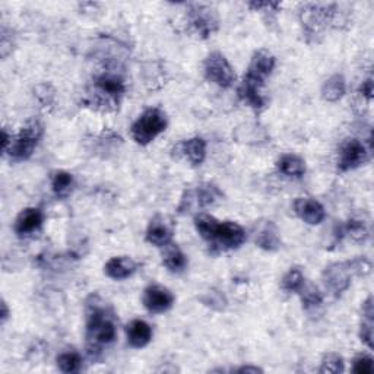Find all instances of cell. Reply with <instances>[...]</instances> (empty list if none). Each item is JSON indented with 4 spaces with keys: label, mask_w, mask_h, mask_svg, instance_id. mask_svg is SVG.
Returning <instances> with one entry per match:
<instances>
[{
    "label": "cell",
    "mask_w": 374,
    "mask_h": 374,
    "mask_svg": "<svg viewBox=\"0 0 374 374\" xmlns=\"http://www.w3.org/2000/svg\"><path fill=\"white\" fill-rule=\"evenodd\" d=\"M335 15V5H305L300 13L305 36L308 38L322 36V32L333 22Z\"/></svg>",
    "instance_id": "obj_6"
},
{
    "label": "cell",
    "mask_w": 374,
    "mask_h": 374,
    "mask_svg": "<svg viewBox=\"0 0 374 374\" xmlns=\"http://www.w3.org/2000/svg\"><path fill=\"white\" fill-rule=\"evenodd\" d=\"M189 25L194 34L201 38H208L214 34L220 27L215 10L205 5H193L189 10Z\"/></svg>",
    "instance_id": "obj_8"
},
{
    "label": "cell",
    "mask_w": 374,
    "mask_h": 374,
    "mask_svg": "<svg viewBox=\"0 0 374 374\" xmlns=\"http://www.w3.org/2000/svg\"><path fill=\"white\" fill-rule=\"evenodd\" d=\"M127 343L132 348H143L151 343L152 328L148 323L141 319H135L127 324L126 328Z\"/></svg>",
    "instance_id": "obj_17"
},
{
    "label": "cell",
    "mask_w": 374,
    "mask_h": 374,
    "mask_svg": "<svg viewBox=\"0 0 374 374\" xmlns=\"http://www.w3.org/2000/svg\"><path fill=\"white\" fill-rule=\"evenodd\" d=\"M52 189L59 199H66L73 189V177L68 171H56L52 174Z\"/></svg>",
    "instance_id": "obj_25"
},
{
    "label": "cell",
    "mask_w": 374,
    "mask_h": 374,
    "mask_svg": "<svg viewBox=\"0 0 374 374\" xmlns=\"http://www.w3.org/2000/svg\"><path fill=\"white\" fill-rule=\"evenodd\" d=\"M194 226L199 236L209 243L214 253L238 249L246 241L247 236L243 226L233 221L220 222L208 214L194 217Z\"/></svg>",
    "instance_id": "obj_2"
},
{
    "label": "cell",
    "mask_w": 374,
    "mask_h": 374,
    "mask_svg": "<svg viewBox=\"0 0 374 374\" xmlns=\"http://www.w3.org/2000/svg\"><path fill=\"white\" fill-rule=\"evenodd\" d=\"M92 299L87 304V351L91 359H96L104 347L115 343L117 328L107 305L96 296Z\"/></svg>",
    "instance_id": "obj_1"
},
{
    "label": "cell",
    "mask_w": 374,
    "mask_h": 374,
    "mask_svg": "<svg viewBox=\"0 0 374 374\" xmlns=\"http://www.w3.org/2000/svg\"><path fill=\"white\" fill-rule=\"evenodd\" d=\"M138 269V265L132 257L129 256H119V257H111L104 266V271L107 273L108 278L122 281L132 276Z\"/></svg>",
    "instance_id": "obj_16"
},
{
    "label": "cell",
    "mask_w": 374,
    "mask_h": 374,
    "mask_svg": "<svg viewBox=\"0 0 374 374\" xmlns=\"http://www.w3.org/2000/svg\"><path fill=\"white\" fill-rule=\"evenodd\" d=\"M344 371V361L343 359L338 354H326L323 357L319 373H332V374H338V373H343Z\"/></svg>",
    "instance_id": "obj_31"
},
{
    "label": "cell",
    "mask_w": 374,
    "mask_h": 374,
    "mask_svg": "<svg viewBox=\"0 0 374 374\" xmlns=\"http://www.w3.org/2000/svg\"><path fill=\"white\" fill-rule=\"evenodd\" d=\"M203 71L209 82H213L221 88H230L236 80V73L230 62L220 52L210 53L206 57Z\"/></svg>",
    "instance_id": "obj_7"
},
{
    "label": "cell",
    "mask_w": 374,
    "mask_h": 374,
    "mask_svg": "<svg viewBox=\"0 0 374 374\" xmlns=\"http://www.w3.org/2000/svg\"><path fill=\"white\" fill-rule=\"evenodd\" d=\"M174 304V296L171 291L161 285H150L143 291V305L151 313H166Z\"/></svg>",
    "instance_id": "obj_11"
},
{
    "label": "cell",
    "mask_w": 374,
    "mask_h": 374,
    "mask_svg": "<svg viewBox=\"0 0 374 374\" xmlns=\"http://www.w3.org/2000/svg\"><path fill=\"white\" fill-rule=\"evenodd\" d=\"M276 167H278V171L287 177H294L300 178L305 173V162L294 155V154H285L282 155L278 162H276Z\"/></svg>",
    "instance_id": "obj_20"
},
{
    "label": "cell",
    "mask_w": 374,
    "mask_h": 374,
    "mask_svg": "<svg viewBox=\"0 0 374 374\" xmlns=\"http://www.w3.org/2000/svg\"><path fill=\"white\" fill-rule=\"evenodd\" d=\"M43 222L44 214L38 208H27L18 215V218H16L13 230L20 237H27L38 231Z\"/></svg>",
    "instance_id": "obj_12"
},
{
    "label": "cell",
    "mask_w": 374,
    "mask_h": 374,
    "mask_svg": "<svg viewBox=\"0 0 374 374\" xmlns=\"http://www.w3.org/2000/svg\"><path fill=\"white\" fill-rule=\"evenodd\" d=\"M238 373H262V370L257 368V367L247 366V367H241V368H238Z\"/></svg>",
    "instance_id": "obj_34"
},
{
    "label": "cell",
    "mask_w": 374,
    "mask_h": 374,
    "mask_svg": "<svg viewBox=\"0 0 374 374\" xmlns=\"http://www.w3.org/2000/svg\"><path fill=\"white\" fill-rule=\"evenodd\" d=\"M2 323H5L6 322V319H8V315H9V312H8V307H6V303L3 301L2 303Z\"/></svg>",
    "instance_id": "obj_35"
},
{
    "label": "cell",
    "mask_w": 374,
    "mask_h": 374,
    "mask_svg": "<svg viewBox=\"0 0 374 374\" xmlns=\"http://www.w3.org/2000/svg\"><path fill=\"white\" fill-rule=\"evenodd\" d=\"M344 236L351 237L355 241H364L368 236L367 225L361 220H351L345 225H343Z\"/></svg>",
    "instance_id": "obj_29"
},
{
    "label": "cell",
    "mask_w": 374,
    "mask_h": 374,
    "mask_svg": "<svg viewBox=\"0 0 374 374\" xmlns=\"http://www.w3.org/2000/svg\"><path fill=\"white\" fill-rule=\"evenodd\" d=\"M221 198H222L221 190L215 185H210V183L201 185L193 194V199L199 208H206V206L214 205Z\"/></svg>",
    "instance_id": "obj_24"
},
{
    "label": "cell",
    "mask_w": 374,
    "mask_h": 374,
    "mask_svg": "<svg viewBox=\"0 0 374 374\" xmlns=\"http://www.w3.org/2000/svg\"><path fill=\"white\" fill-rule=\"evenodd\" d=\"M145 238L152 246L166 247V246L171 245V241H173V230H171V226L164 220L157 217V218H154L150 222L148 230H146Z\"/></svg>",
    "instance_id": "obj_15"
},
{
    "label": "cell",
    "mask_w": 374,
    "mask_h": 374,
    "mask_svg": "<svg viewBox=\"0 0 374 374\" xmlns=\"http://www.w3.org/2000/svg\"><path fill=\"white\" fill-rule=\"evenodd\" d=\"M264 85L265 84H260V82H257V80H253V79L245 76L243 78V82L238 87V91H237L238 96L243 101L247 103L252 108L262 110L266 104L262 94H260V89H262Z\"/></svg>",
    "instance_id": "obj_18"
},
{
    "label": "cell",
    "mask_w": 374,
    "mask_h": 374,
    "mask_svg": "<svg viewBox=\"0 0 374 374\" xmlns=\"http://www.w3.org/2000/svg\"><path fill=\"white\" fill-rule=\"evenodd\" d=\"M304 282H305V280H304L303 272L300 269L294 268V269H289L288 273L284 276L281 287L287 292H299L303 288Z\"/></svg>",
    "instance_id": "obj_30"
},
{
    "label": "cell",
    "mask_w": 374,
    "mask_h": 374,
    "mask_svg": "<svg viewBox=\"0 0 374 374\" xmlns=\"http://www.w3.org/2000/svg\"><path fill=\"white\" fill-rule=\"evenodd\" d=\"M175 150L178 155L185 157L190 164L201 166L206 157V142L202 138H192L177 145Z\"/></svg>",
    "instance_id": "obj_19"
},
{
    "label": "cell",
    "mask_w": 374,
    "mask_h": 374,
    "mask_svg": "<svg viewBox=\"0 0 374 374\" xmlns=\"http://www.w3.org/2000/svg\"><path fill=\"white\" fill-rule=\"evenodd\" d=\"M347 91V84L343 75H333L331 76L326 82L322 87V96L323 100H326L329 103H336L344 96Z\"/></svg>",
    "instance_id": "obj_22"
},
{
    "label": "cell",
    "mask_w": 374,
    "mask_h": 374,
    "mask_svg": "<svg viewBox=\"0 0 374 374\" xmlns=\"http://www.w3.org/2000/svg\"><path fill=\"white\" fill-rule=\"evenodd\" d=\"M57 367L63 373H78L82 367V359L76 351H64L57 357Z\"/></svg>",
    "instance_id": "obj_27"
},
{
    "label": "cell",
    "mask_w": 374,
    "mask_h": 374,
    "mask_svg": "<svg viewBox=\"0 0 374 374\" xmlns=\"http://www.w3.org/2000/svg\"><path fill=\"white\" fill-rule=\"evenodd\" d=\"M371 297L366 301L364 308H363V317L366 322L361 323V340L368 347L373 348V304H371Z\"/></svg>",
    "instance_id": "obj_28"
},
{
    "label": "cell",
    "mask_w": 374,
    "mask_h": 374,
    "mask_svg": "<svg viewBox=\"0 0 374 374\" xmlns=\"http://www.w3.org/2000/svg\"><path fill=\"white\" fill-rule=\"evenodd\" d=\"M164 249H166V252H164V254H162V264H164V266L170 272H174V273L183 272L187 266L186 254L175 245H173V243L171 245L166 246Z\"/></svg>",
    "instance_id": "obj_21"
},
{
    "label": "cell",
    "mask_w": 374,
    "mask_h": 374,
    "mask_svg": "<svg viewBox=\"0 0 374 374\" xmlns=\"http://www.w3.org/2000/svg\"><path fill=\"white\" fill-rule=\"evenodd\" d=\"M43 136V124L38 120H31L21 129L20 134L12 135L8 148L3 151L13 161H25L34 152L38 141Z\"/></svg>",
    "instance_id": "obj_4"
},
{
    "label": "cell",
    "mask_w": 374,
    "mask_h": 374,
    "mask_svg": "<svg viewBox=\"0 0 374 374\" xmlns=\"http://www.w3.org/2000/svg\"><path fill=\"white\" fill-rule=\"evenodd\" d=\"M167 127V116L161 108L152 107L145 110L139 119L132 124L130 134L139 145L151 143Z\"/></svg>",
    "instance_id": "obj_5"
},
{
    "label": "cell",
    "mask_w": 374,
    "mask_h": 374,
    "mask_svg": "<svg viewBox=\"0 0 374 374\" xmlns=\"http://www.w3.org/2000/svg\"><path fill=\"white\" fill-rule=\"evenodd\" d=\"M360 92L363 94V96H366L368 101H371V99H373V80L371 79H367L366 82H363Z\"/></svg>",
    "instance_id": "obj_33"
},
{
    "label": "cell",
    "mask_w": 374,
    "mask_h": 374,
    "mask_svg": "<svg viewBox=\"0 0 374 374\" xmlns=\"http://www.w3.org/2000/svg\"><path fill=\"white\" fill-rule=\"evenodd\" d=\"M126 92L124 79L116 72H103L94 78L88 95V104L106 113L116 111Z\"/></svg>",
    "instance_id": "obj_3"
},
{
    "label": "cell",
    "mask_w": 374,
    "mask_h": 374,
    "mask_svg": "<svg viewBox=\"0 0 374 374\" xmlns=\"http://www.w3.org/2000/svg\"><path fill=\"white\" fill-rule=\"evenodd\" d=\"M352 275L354 272L351 269L350 262L333 264L324 269L323 282L333 296H340L350 288Z\"/></svg>",
    "instance_id": "obj_10"
},
{
    "label": "cell",
    "mask_w": 374,
    "mask_h": 374,
    "mask_svg": "<svg viewBox=\"0 0 374 374\" xmlns=\"http://www.w3.org/2000/svg\"><path fill=\"white\" fill-rule=\"evenodd\" d=\"M299 294L301 297V301H303V305H304L305 310L320 307L323 303L322 292L315 284H305L304 282L303 288L299 291Z\"/></svg>",
    "instance_id": "obj_26"
},
{
    "label": "cell",
    "mask_w": 374,
    "mask_h": 374,
    "mask_svg": "<svg viewBox=\"0 0 374 374\" xmlns=\"http://www.w3.org/2000/svg\"><path fill=\"white\" fill-rule=\"evenodd\" d=\"M352 371L357 374H373L374 373V361L368 355L355 357L352 363Z\"/></svg>",
    "instance_id": "obj_32"
},
{
    "label": "cell",
    "mask_w": 374,
    "mask_h": 374,
    "mask_svg": "<svg viewBox=\"0 0 374 374\" xmlns=\"http://www.w3.org/2000/svg\"><path fill=\"white\" fill-rule=\"evenodd\" d=\"M294 210L304 222L310 225H319L326 218V210L322 206L320 202L312 198H299L294 202Z\"/></svg>",
    "instance_id": "obj_13"
},
{
    "label": "cell",
    "mask_w": 374,
    "mask_h": 374,
    "mask_svg": "<svg viewBox=\"0 0 374 374\" xmlns=\"http://www.w3.org/2000/svg\"><path fill=\"white\" fill-rule=\"evenodd\" d=\"M275 64H276L275 57L269 52L259 50L252 57L246 76L265 84V79L272 73V71L275 69Z\"/></svg>",
    "instance_id": "obj_14"
},
{
    "label": "cell",
    "mask_w": 374,
    "mask_h": 374,
    "mask_svg": "<svg viewBox=\"0 0 374 374\" xmlns=\"http://www.w3.org/2000/svg\"><path fill=\"white\" fill-rule=\"evenodd\" d=\"M256 245L268 252H275L281 247V238L278 236L276 226L269 221L256 236Z\"/></svg>",
    "instance_id": "obj_23"
},
{
    "label": "cell",
    "mask_w": 374,
    "mask_h": 374,
    "mask_svg": "<svg viewBox=\"0 0 374 374\" xmlns=\"http://www.w3.org/2000/svg\"><path fill=\"white\" fill-rule=\"evenodd\" d=\"M368 161V150L366 145L359 139H348L343 143L339 150V159H338V170L339 171H350L364 166Z\"/></svg>",
    "instance_id": "obj_9"
}]
</instances>
